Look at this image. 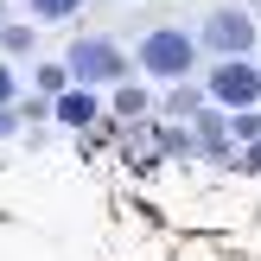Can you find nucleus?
Returning <instances> with one entry per match:
<instances>
[{
    "label": "nucleus",
    "instance_id": "nucleus-1",
    "mask_svg": "<svg viewBox=\"0 0 261 261\" xmlns=\"http://www.w3.org/2000/svg\"><path fill=\"white\" fill-rule=\"evenodd\" d=\"M198 51H204V45L185 32V25H153V32L140 38V70L160 76V83H178V76H191Z\"/></svg>",
    "mask_w": 261,
    "mask_h": 261
},
{
    "label": "nucleus",
    "instance_id": "nucleus-2",
    "mask_svg": "<svg viewBox=\"0 0 261 261\" xmlns=\"http://www.w3.org/2000/svg\"><path fill=\"white\" fill-rule=\"evenodd\" d=\"M64 64H70V76H76L83 89H109V83L127 76V51L115 45V38H76Z\"/></svg>",
    "mask_w": 261,
    "mask_h": 261
},
{
    "label": "nucleus",
    "instance_id": "nucleus-3",
    "mask_svg": "<svg viewBox=\"0 0 261 261\" xmlns=\"http://www.w3.org/2000/svg\"><path fill=\"white\" fill-rule=\"evenodd\" d=\"M204 96L217 109H255L261 102V64L255 58H217V70L204 76Z\"/></svg>",
    "mask_w": 261,
    "mask_h": 261
},
{
    "label": "nucleus",
    "instance_id": "nucleus-4",
    "mask_svg": "<svg viewBox=\"0 0 261 261\" xmlns=\"http://www.w3.org/2000/svg\"><path fill=\"white\" fill-rule=\"evenodd\" d=\"M198 45L217 51V58H255V19L242 7H217L211 19L198 25Z\"/></svg>",
    "mask_w": 261,
    "mask_h": 261
},
{
    "label": "nucleus",
    "instance_id": "nucleus-5",
    "mask_svg": "<svg viewBox=\"0 0 261 261\" xmlns=\"http://www.w3.org/2000/svg\"><path fill=\"white\" fill-rule=\"evenodd\" d=\"M96 109H102V102H96V89H83V83H76V89H64V96L51 102V115H58L64 127H89V121H96Z\"/></svg>",
    "mask_w": 261,
    "mask_h": 261
},
{
    "label": "nucleus",
    "instance_id": "nucleus-6",
    "mask_svg": "<svg viewBox=\"0 0 261 261\" xmlns=\"http://www.w3.org/2000/svg\"><path fill=\"white\" fill-rule=\"evenodd\" d=\"M70 83H76V76H70V64H38V89H45V96H64Z\"/></svg>",
    "mask_w": 261,
    "mask_h": 261
},
{
    "label": "nucleus",
    "instance_id": "nucleus-7",
    "mask_svg": "<svg viewBox=\"0 0 261 261\" xmlns=\"http://www.w3.org/2000/svg\"><path fill=\"white\" fill-rule=\"evenodd\" d=\"M32 7V19H70V13H83V0H25Z\"/></svg>",
    "mask_w": 261,
    "mask_h": 261
},
{
    "label": "nucleus",
    "instance_id": "nucleus-8",
    "mask_svg": "<svg viewBox=\"0 0 261 261\" xmlns=\"http://www.w3.org/2000/svg\"><path fill=\"white\" fill-rule=\"evenodd\" d=\"M229 127H236L242 147H249V140H261V109H236V121H229Z\"/></svg>",
    "mask_w": 261,
    "mask_h": 261
},
{
    "label": "nucleus",
    "instance_id": "nucleus-9",
    "mask_svg": "<svg viewBox=\"0 0 261 261\" xmlns=\"http://www.w3.org/2000/svg\"><path fill=\"white\" fill-rule=\"evenodd\" d=\"M140 109H147V96H140L134 83H121V89H115V115H140Z\"/></svg>",
    "mask_w": 261,
    "mask_h": 261
},
{
    "label": "nucleus",
    "instance_id": "nucleus-10",
    "mask_svg": "<svg viewBox=\"0 0 261 261\" xmlns=\"http://www.w3.org/2000/svg\"><path fill=\"white\" fill-rule=\"evenodd\" d=\"M0 45H7V51H25V45H32V32H25V25H0Z\"/></svg>",
    "mask_w": 261,
    "mask_h": 261
},
{
    "label": "nucleus",
    "instance_id": "nucleus-11",
    "mask_svg": "<svg viewBox=\"0 0 261 261\" xmlns=\"http://www.w3.org/2000/svg\"><path fill=\"white\" fill-rule=\"evenodd\" d=\"M13 96H19V76H13L7 64H0V109H13Z\"/></svg>",
    "mask_w": 261,
    "mask_h": 261
},
{
    "label": "nucleus",
    "instance_id": "nucleus-12",
    "mask_svg": "<svg viewBox=\"0 0 261 261\" xmlns=\"http://www.w3.org/2000/svg\"><path fill=\"white\" fill-rule=\"evenodd\" d=\"M242 172H261V140H249V153H242Z\"/></svg>",
    "mask_w": 261,
    "mask_h": 261
},
{
    "label": "nucleus",
    "instance_id": "nucleus-13",
    "mask_svg": "<svg viewBox=\"0 0 261 261\" xmlns=\"http://www.w3.org/2000/svg\"><path fill=\"white\" fill-rule=\"evenodd\" d=\"M13 127H19V115H13V109H0V134H13Z\"/></svg>",
    "mask_w": 261,
    "mask_h": 261
},
{
    "label": "nucleus",
    "instance_id": "nucleus-14",
    "mask_svg": "<svg viewBox=\"0 0 261 261\" xmlns=\"http://www.w3.org/2000/svg\"><path fill=\"white\" fill-rule=\"evenodd\" d=\"M0 25H7V0H0Z\"/></svg>",
    "mask_w": 261,
    "mask_h": 261
}]
</instances>
